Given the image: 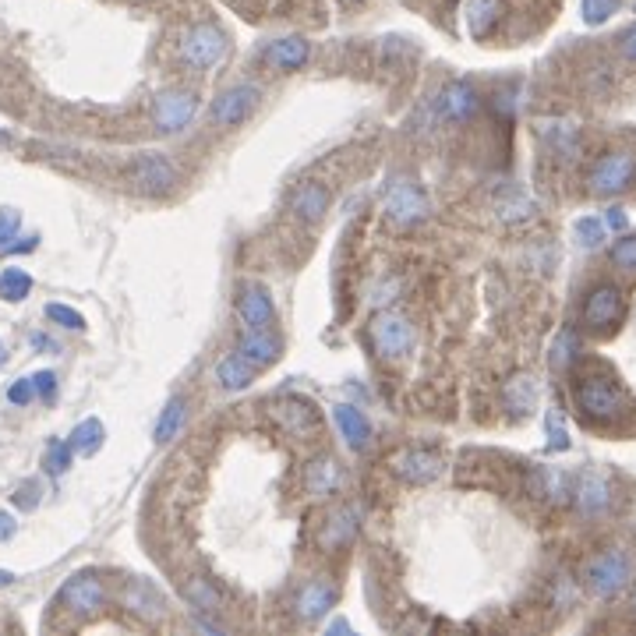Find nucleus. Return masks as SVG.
<instances>
[{"label": "nucleus", "instance_id": "1", "mask_svg": "<svg viewBox=\"0 0 636 636\" xmlns=\"http://www.w3.org/2000/svg\"><path fill=\"white\" fill-rule=\"evenodd\" d=\"M573 403H576V410H580L583 421L601 424V428L619 424L622 417L629 414L626 393H622L608 375H598V371L580 375V379L573 382Z\"/></svg>", "mask_w": 636, "mask_h": 636}, {"label": "nucleus", "instance_id": "54", "mask_svg": "<svg viewBox=\"0 0 636 636\" xmlns=\"http://www.w3.org/2000/svg\"><path fill=\"white\" fill-rule=\"evenodd\" d=\"M343 4H361V0H343Z\"/></svg>", "mask_w": 636, "mask_h": 636}, {"label": "nucleus", "instance_id": "56", "mask_svg": "<svg viewBox=\"0 0 636 636\" xmlns=\"http://www.w3.org/2000/svg\"><path fill=\"white\" fill-rule=\"evenodd\" d=\"M633 8H636V4H633Z\"/></svg>", "mask_w": 636, "mask_h": 636}, {"label": "nucleus", "instance_id": "3", "mask_svg": "<svg viewBox=\"0 0 636 636\" xmlns=\"http://www.w3.org/2000/svg\"><path fill=\"white\" fill-rule=\"evenodd\" d=\"M368 336H371V347H375V354H379L382 361H403V357L417 347L414 322H410L403 311H393V308L379 311V315L371 318Z\"/></svg>", "mask_w": 636, "mask_h": 636}, {"label": "nucleus", "instance_id": "49", "mask_svg": "<svg viewBox=\"0 0 636 636\" xmlns=\"http://www.w3.org/2000/svg\"><path fill=\"white\" fill-rule=\"evenodd\" d=\"M15 530H18L15 516H11V513H0V541H11V538H15Z\"/></svg>", "mask_w": 636, "mask_h": 636}, {"label": "nucleus", "instance_id": "42", "mask_svg": "<svg viewBox=\"0 0 636 636\" xmlns=\"http://www.w3.org/2000/svg\"><path fill=\"white\" fill-rule=\"evenodd\" d=\"M8 403H15V407H29L32 400H36V382L32 379H18V382H11L8 386Z\"/></svg>", "mask_w": 636, "mask_h": 636}, {"label": "nucleus", "instance_id": "26", "mask_svg": "<svg viewBox=\"0 0 636 636\" xmlns=\"http://www.w3.org/2000/svg\"><path fill=\"white\" fill-rule=\"evenodd\" d=\"M538 135L545 138V145L559 159H576V156H580V131H576V124L562 121V117H548V121H541Z\"/></svg>", "mask_w": 636, "mask_h": 636}, {"label": "nucleus", "instance_id": "44", "mask_svg": "<svg viewBox=\"0 0 636 636\" xmlns=\"http://www.w3.org/2000/svg\"><path fill=\"white\" fill-rule=\"evenodd\" d=\"M11 499H15L18 509H36L39 506V481H25V485H18Z\"/></svg>", "mask_w": 636, "mask_h": 636}, {"label": "nucleus", "instance_id": "37", "mask_svg": "<svg viewBox=\"0 0 636 636\" xmlns=\"http://www.w3.org/2000/svg\"><path fill=\"white\" fill-rule=\"evenodd\" d=\"M580 15L587 25H605L619 15V0H580Z\"/></svg>", "mask_w": 636, "mask_h": 636}, {"label": "nucleus", "instance_id": "9", "mask_svg": "<svg viewBox=\"0 0 636 636\" xmlns=\"http://www.w3.org/2000/svg\"><path fill=\"white\" fill-rule=\"evenodd\" d=\"M131 184L145 195H170L181 184V170L174 167V159L167 152H142L128 170Z\"/></svg>", "mask_w": 636, "mask_h": 636}, {"label": "nucleus", "instance_id": "32", "mask_svg": "<svg viewBox=\"0 0 636 636\" xmlns=\"http://www.w3.org/2000/svg\"><path fill=\"white\" fill-rule=\"evenodd\" d=\"M103 439H106V428H103V421L99 417H85L82 424H75V432H71V449L75 453H82V456H92V453H99V446H103Z\"/></svg>", "mask_w": 636, "mask_h": 636}, {"label": "nucleus", "instance_id": "55", "mask_svg": "<svg viewBox=\"0 0 636 636\" xmlns=\"http://www.w3.org/2000/svg\"><path fill=\"white\" fill-rule=\"evenodd\" d=\"M0 142H11V138H8V135H0Z\"/></svg>", "mask_w": 636, "mask_h": 636}, {"label": "nucleus", "instance_id": "16", "mask_svg": "<svg viewBox=\"0 0 636 636\" xmlns=\"http://www.w3.org/2000/svg\"><path fill=\"white\" fill-rule=\"evenodd\" d=\"M357 530H361V520H357V513L350 506H336L326 513V520H322V527H318L315 541L322 552L336 555L343 552L347 545H354L357 538Z\"/></svg>", "mask_w": 636, "mask_h": 636}, {"label": "nucleus", "instance_id": "47", "mask_svg": "<svg viewBox=\"0 0 636 636\" xmlns=\"http://www.w3.org/2000/svg\"><path fill=\"white\" fill-rule=\"evenodd\" d=\"M605 227H608V230H619V234H622V230L629 227L626 209H619V205H612V209L605 212Z\"/></svg>", "mask_w": 636, "mask_h": 636}, {"label": "nucleus", "instance_id": "35", "mask_svg": "<svg viewBox=\"0 0 636 636\" xmlns=\"http://www.w3.org/2000/svg\"><path fill=\"white\" fill-rule=\"evenodd\" d=\"M32 294V276L22 273V269H4L0 273V301H25Z\"/></svg>", "mask_w": 636, "mask_h": 636}, {"label": "nucleus", "instance_id": "11", "mask_svg": "<svg viewBox=\"0 0 636 636\" xmlns=\"http://www.w3.org/2000/svg\"><path fill=\"white\" fill-rule=\"evenodd\" d=\"M481 106H485V99H481V92H477L474 82H467V78H453V82L442 85L439 96H435V110H439V117L449 124L474 121V117L481 114Z\"/></svg>", "mask_w": 636, "mask_h": 636}, {"label": "nucleus", "instance_id": "43", "mask_svg": "<svg viewBox=\"0 0 636 636\" xmlns=\"http://www.w3.org/2000/svg\"><path fill=\"white\" fill-rule=\"evenodd\" d=\"M552 598H555V605H559V608L573 605L576 587H573V580H569V576H555V580H552Z\"/></svg>", "mask_w": 636, "mask_h": 636}, {"label": "nucleus", "instance_id": "17", "mask_svg": "<svg viewBox=\"0 0 636 636\" xmlns=\"http://www.w3.org/2000/svg\"><path fill=\"white\" fill-rule=\"evenodd\" d=\"M121 601H124V608H128L131 615H138V619H145V622L167 619V612H170L167 594L159 591L152 580H128Z\"/></svg>", "mask_w": 636, "mask_h": 636}, {"label": "nucleus", "instance_id": "53", "mask_svg": "<svg viewBox=\"0 0 636 636\" xmlns=\"http://www.w3.org/2000/svg\"><path fill=\"white\" fill-rule=\"evenodd\" d=\"M633 615H636V587H633Z\"/></svg>", "mask_w": 636, "mask_h": 636}, {"label": "nucleus", "instance_id": "18", "mask_svg": "<svg viewBox=\"0 0 636 636\" xmlns=\"http://www.w3.org/2000/svg\"><path fill=\"white\" fill-rule=\"evenodd\" d=\"M336 601H340V587H336L333 580H326V576H318V580H308L297 591V619L304 622H318V619H326L329 612L336 608Z\"/></svg>", "mask_w": 636, "mask_h": 636}, {"label": "nucleus", "instance_id": "6", "mask_svg": "<svg viewBox=\"0 0 636 636\" xmlns=\"http://www.w3.org/2000/svg\"><path fill=\"white\" fill-rule=\"evenodd\" d=\"M636 184V152L612 149L605 156L594 159V167L587 170V191L598 198H615Z\"/></svg>", "mask_w": 636, "mask_h": 636}, {"label": "nucleus", "instance_id": "41", "mask_svg": "<svg viewBox=\"0 0 636 636\" xmlns=\"http://www.w3.org/2000/svg\"><path fill=\"white\" fill-rule=\"evenodd\" d=\"M18 227H22V212L18 209H0V248H8L18 237Z\"/></svg>", "mask_w": 636, "mask_h": 636}, {"label": "nucleus", "instance_id": "20", "mask_svg": "<svg viewBox=\"0 0 636 636\" xmlns=\"http://www.w3.org/2000/svg\"><path fill=\"white\" fill-rule=\"evenodd\" d=\"M262 61L273 71H301L311 61V43L304 36H280L262 46Z\"/></svg>", "mask_w": 636, "mask_h": 636}, {"label": "nucleus", "instance_id": "21", "mask_svg": "<svg viewBox=\"0 0 636 636\" xmlns=\"http://www.w3.org/2000/svg\"><path fill=\"white\" fill-rule=\"evenodd\" d=\"M237 354L244 361H251L258 371L273 368L276 361L283 357V340L273 333V329H244V336L237 340Z\"/></svg>", "mask_w": 636, "mask_h": 636}, {"label": "nucleus", "instance_id": "28", "mask_svg": "<svg viewBox=\"0 0 636 636\" xmlns=\"http://www.w3.org/2000/svg\"><path fill=\"white\" fill-rule=\"evenodd\" d=\"M273 414L290 435H301V439L315 432V424H318V414L311 410L308 400H280L273 407Z\"/></svg>", "mask_w": 636, "mask_h": 636}, {"label": "nucleus", "instance_id": "19", "mask_svg": "<svg viewBox=\"0 0 636 636\" xmlns=\"http://www.w3.org/2000/svg\"><path fill=\"white\" fill-rule=\"evenodd\" d=\"M527 492L541 502L562 506V502H573V477L559 467H530L527 470Z\"/></svg>", "mask_w": 636, "mask_h": 636}, {"label": "nucleus", "instance_id": "15", "mask_svg": "<svg viewBox=\"0 0 636 636\" xmlns=\"http://www.w3.org/2000/svg\"><path fill=\"white\" fill-rule=\"evenodd\" d=\"M234 308L237 315H241L244 329H269L276 318V304L273 297H269V290L262 287V283H241L234 294Z\"/></svg>", "mask_w": 636, "mask_h": 636}, {"label": "nucleus", "instance_id": "4", "mask_svg": "<svg viewBox=\"0 0 636 636\" xmlns=\"http://www.w3.org/2000/svg\"><path fill=\"white\" fill-rule=\"evenodd\" d=\"M382 209H386V216H389L393 227L414 230L432 216V198H428V191H424L414 177H396V181L386 188V202H382Z\"/></svg>", "mask_w": 636, "mask_h": 636}, {"label": "nucleus", "instance_id": "39", "mask_svg": "<svg viewBox=\"0 0 636 636\" xmlns=\"http://www.w3.org/2000/svg\"><path fill=\"white\" fill-rule=\"evenodd\" d=\"M545 432H548V449H552V453H562V449H569L566 421H562L559 410H555V407L545 414Z\"/></svg>", "mask_w": 636, "mask_h": 636}, {"label": "nucleus", "instance_id": "8", "mask_svg": "<svg viewBox=\"0 0 636 636\" xmlns=\"http://www.w3.org/2000/svg\"><path fill=\"white\" fill-rule=\"evenodd\" d=\"M198 114V96L191 89H163L152 99V128L159 135H177Z\"/></svg>", "mask_w": 636, "mask_h": 636}, {"label": "nucleus", "instance_id": "2", "mask_svg": "<svg viewBox=\"0 0 636 636\" xmlns=\"http://www.w3.org/2000/svg\"><path fill=\"white\" fill-rule=\"evenodd\" d=\"M629 580H633V559H629L626 548H605L583 566V587L601 601L619 598L629 587Z\"/></svg>", "mask_w": 636, "mask_h": 636}, {"label": "nucleus", "instance_id": "46", "mask_svg": "<svg viewBox=\"0 0 636 636\" xmlns=\"http://www.w3.org/2000/svg\"><path fill=\"white\" fill-rule=\"evenodd\" d=\"M32 382H36V396H43V400H50V396L57 393V375H53V371H36Z\"/></svg>", "mask_w": 636, "mask_h": 636}, {"label": "nucleus", "instance_id": "33", "mask_svg": "<svg viewBox=\"0 0 636 636\" xmlns=\"http://www.w3.org/2000/svg\"><path fill=\"white\" fill-rule=\"evenodd\" d=\"M573 237H576V244H580L583 251H594V248H601V244H605L608 227H605V220H601V216H580V220L573 223Z\"/></svg>", "mask_w": 636, "mask_h": 636}, {"label": "nucleus", "instance_id": "22", "mask_svg": "<svg viewBox=\"0 0 636 636\" xmlns=\"http://www.w3.org/2000/svg\"><path fill=\"white\" fill-rule=\"evenodd\" d=\"M343 488V467L336 456H315V460L304 467V492L311 499H329Z\"/></svg>", "mask_w": 636, "mask_h": 636}, {"label": "nucleus", "instance_id": "10", "mask_svg": "<svg viewBox=\"0 0 636 636\" xmlns=\"http://www.w3.org/2000/svg\"><path fill=\"white\" fill-rule=\"evenodd\" d=\"M258 103H262V89L255 82H237L212 99L209 117L216 128H237V124H244L255 114Z\"/></svg>", "mask_w": 636, "mask_h": 636}, {"label": "nucleus", "instance_id": "27", "mask_svg": "<svg viewBox=\"0 0 636 636\" xmlns=\"http://www.w3.org/2000/svg\"><path fill=\"white\" fill-rule=\"evenodd\" d=\"M255 371H258L255 364L244 361L234 347L230 354H223L220 361H216V382H220V389H227V393H241V389H248L251 382H255Z\"/></svg>", "mask_w": 636, "mask_h": 636}, {"label": "nucleus", "instance_id": "36", "mask_svg": "<svg viewBox=\"0 0 636 636\" xmlns=\"http://www.w3.org/2000/svg\"><path fill=\"white\" fill-rule=\"evenodd\" d=\"M608 258H612L615 269H622V273L636 276V234H622L619 241L612 244Z\"/></svg>", "mask_w": 636, "mask_h": 636}, {"label": "nucleus", "instance_id": "45", "mask_svg": "<svg viewBox=\"0 0 636 636\" xmlns=\"http://www.w3.org/2000/svg\"><path fill=\"white\" fill-rule=\"evenodd\" d=\"M615 50H619L622 61L636 64V25H629V29L619 32V39H615Z\"/></svg>", "mask_w": 636, "mask_h": 636}, {"label": "nucleus", "instance_id": "13", "mask_svg": "<svg viewBox=\"0 0 636 636\" xmlns=\"http://www.w3.org/2000/svg\"><path fill=\"white\" fill-rule=\"evenodd\" d=\"M612 481H608V474H601V470H583V474L573 477V506L580 516H587V520H598V516H605L608 509H612Z\"/></svg>", "mask_w": 636, "mask_h": 636}, {"label": "nucleus", "instance_id": "5", "mask_svg": "<svg viewBox=\"0 0 636 636\" xmlns=\"http://www.w3.org/2000/svg\"><path fill=\"white\" fill-rule=\"evenodd\" d=\"M227 46H230V39H227V32H223L220 25L198 22V25H191V29L181 36L177 57H181L184 68L209 71V68H216L223 57H227Z\"/></svg>", "mask_w": 636, "mask_h": 636}, {"label": "nucleus", "instance_id": "34", "mask_svg": "<svg viewBox=\"0 0 636 636\" xmlns=\"http://www.w3.org/2000/svg\"><path fill=\"white\" fill-rule=\"evenodd\" d=\"M576 354H580V336L573 333V329H562L559 336H555V343H552V368L555 371H569L573 368V361H576Z\"/></svg>", "mask_w": 636, "mask_h": 636}, {"label": "nucleus", "instance_id": "12", "mask_svg": "<svg viewBox=\"0 0 636 636\" xmlns=\"http://www.w3.org/2000/svg\"><path fill=\"white\" fill-rule=\"evenodd\" d=\"M389 467H393V474L400 477L403 485L424 488V485H432V481H439L442 470H446V460H442L439 453H432V449L410 446L403 449V453H396L393 460H389Z\"/></svg>", "mask_w": 636, "mask_h": 636}, {"label": "nucleus", "instance_id": "14", "mask_svg": "<svg viewBox=\"0 0 636 636\" xmlns=\"http://www.w3.org/2000/svg\"><path fill=\"white\" fill-rule=\"evenodd\" d=\"M57 601H61L71 615H78V619H89V615H96L99 608L106 605V587H103V580H99V576L78 573V576H71V580L64 583L61 594H57Z\"/></svg>", "mask_w": 636, "mask_h": 636}, {"label": "nucleus", "instance_id": "7", "mask_svg": "<svg viewBox=\"0 0 636 636\" xmlns=\"http://www.w3.org/2000/svg\"><path fill=\"white\" fill-rule=\"evenodd\" d=\"M626 315V294L615 283H594L580 304V322L591 333H612Z\"/></svg>", "mask_w": 636, "mask_h": 636}, {"label": "nucleus", "instance_id": "38", "mask_svg": "<svg viewBox=\"0 0 636 636\" xmlns=\"http://www.w3.org/2000/svg\"><path fill=\"white\" fill-rule=\"evenodd\" d=\"M71 456H75V449H71V442H61L53 439L50 446H46V456H43V467L50 470L53 477H61L64 470L71 467Z\"/></svg>", "mask_w": 636, "mask_h": 636}, {"label": "nucleus", "instance_id": "30", "mask_svg": "<svg viewBox=\"0 0 636 636\" xmlns=\"http://www.w3.org/2000/svg\"><path fill=\"white\" fill-rule=\"evenodd\" d=\"M184 421H188V403H184V396H170L167 407L159 410V421H156V428H152V439H156L159 446H167V442H174L177 435H181Z\"/></svg>", "mask_w": 636, "mask_h": 636}, {"label": "nucleus", "instance_id": "51", "mask_svg": "<svg viewBox=\"0 0 636 636\" xmlns=\"http://www.w3.org/2000/svg\"><path fill=\"white\" fill-rule=\"evenodd\" d=\"M11 580H15V573H8V569H0V587H8Z\"/></svg>", "mask_w": 636, "mask_h": 636}, {"label": "nucleus", "instance_id": "50", "mask_svg": "<svg viewBox=\"0 0 636 636\" xmlns=\"http://www.w3.org/2000/svg\"><path fill=\"white\" fill-rule=\"evenodd\" d=\"M329 633H350V622H333V626H329Z\"/></svg>", "mask_w": 636, "mask_h": 636}, {"label": "nucleus", "instance_id": "40", "mask_svg": "<svg viewBox=\"0 0 636 636\" xmlns=\"http://www.w3.org/2000/svg\"><path fill=\"white\" fill-rule=\"evenodd\" d=\"M46 318L57 322V326H64V329H75V333H82L85 329V315L75 308H68V304H46Z\"/></svg>", "mask_w": 636, "mask_h": 636}, {"label": "nucleus", "instance_id": "23", "mask_svg": "<svg viewBox=\"0 0 636 636\" xmlns=\"http://www.w3.org/2000/svg\"><path fill=\"white\" fill-rule=\"evenodd\" d=\"M333 424L340 439L347 442V449L364 453L371 446V421L364 417V410H357L354 403H336L333 407Z\"/></svg>", "mask_w": 636, "mask_h": 636}, {"label": "nucleus", "instance_id": "29", "mask_svg": "<svg viewBox=\"0 0 636 636\" xmlns=\"http://www.w3.org/2000/svg\"><path fill=\"white\" fill-rule=\"evenodd\" d=\"M184 601H188L195 612H205V615L223 612L220 587L212 580H205V576H188V580H184Z\"/></svg>", "mask_w": 636, "mask_h": 636}, {"label": "nucleus", "instance_id": "25", "mask_svg": "<svg viewBox=\"0 0 636 636\" xmlns=\"http://www.w3.org/2000/svg\"><path fill=\"white\" fill-rule=\"evenodd\" d=\"M290 209H294L297 220L304 223H318L322 220V212L329 209V188L318 181H304L294 188V195H290Z\"/></svg>", "mask_w": 636, "mask_h": 636}, {"label": "nucleus", "instance_id": "31", "mask_svg": "<svg viewBox=\"0 0 636 636\" xmlns=\"http://www.w3.org/2000/svg\"><path fill=\"white\" fill-rule=\"evenodd\" d=\"M502 396H506V407L513 414H527L538 403V382H534V375H513L506 382V389H502Z\"/></svg>", "mask_w": 636, "mask_h": 636}, {"label": "nucleus", "instance_id": "24", "mask_svg": "<svg viewBox=\"0 0 636 636\" xmlns=\"http://www.w3.org/2000/svg\"><path fill=\"white\" fill-rule=\"evenodd\" d=\"M502 15H506L502 0H467V4H463V22H467V32L474 39L492 36V32L499 29Z\"/></svg>", "mask_w": 636, "mask_h": 636}, {"label": "nucleus", "instance_id": "52", "mask_svg": "<svg viewBox=\"0 0 636 636\" xmlns=\"http://www.w3.org/2000/svg\"><path fill=\"white\" fill-rule=\"evenodd\" d=\"M4 364H8V347L0 343V368H4Z\"/></svg>", "mask_w": 636, "mask_h": 636}, {"label": "nucleus", "instance_id": "48", "mask_svg": "<svg viewBox=\"0 0 636 636\" xmlns=\"http://www.w3.org/2000/svg\"><path fill=\"white\" fill-rule=\"evenodd\" d=\"M39 248V237H22L18 244H8V248H0L4 255H25V251H36Z\"/></svg>", "mask_w": 636, "mask_h": 636}]
</instances>
